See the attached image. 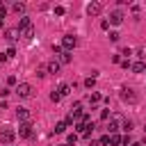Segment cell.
<instances>
[{"label":"cell","instance_id":"obj_1","mask_svg":"<svg viewBox=\"0 0 146 146\" xmlns=\"http://www.w3.org/2000/svg\"><path fill=\"white\" fill-rule=\"evenodd\" d=\"M14 137H16V130H14L11 125H2V128H0V141H2V144H11Z\"/></svg>","mask_w":146,"mask_h":146},{"label":"cell","instance_id":"obj_2","mask_svg":"<svg viewBox=\"0 0 146 146\" xmlns=\"http://www.w3.org/2000/svg\"><path fill=\"white\" fill-rule=\"evenodd\" d=\"M32 94H34V89H32V84H27V82H21V84L16 87V96H18V98H32Z\"/></svg>","mask_w":146,"mask_h":146},{"label":"cell","instance_id":"obj_3","mask_svg":"<svg viewBox=\"0 0 146 146\" xmlns=\"http://www.w3.org/2000/svg\"><path fill=\"white\" fill-rule=\"evenodd\" d=\"M75 46H78V39H75L73 34H66V36L62 39V48H64V50H68V52H71Z\"/></svg>","mask_w":146,"mask_h":146},{"label":"cell","instance_id":"obj_4","mask_svg":"<svg viewBox=\"0 0 146 146\" xmlns=\"http://www.w3.org/2000/svg\"><path fill=\"white\" fill-rule=\"evenodd\" d=\"M121 98H123L125 103H130V105H132V103H137V94H135V89H128V87H125V89H121Z\"/></svg>","mask_w":146,"mask_h":146},{"label":"cell","instance_id":"obj_5","mask_svg":"<svg viewBox=\"0 0 146 146\" xmlns=\"http://www.w3.org/2000/svg\"><path fill=\"white\" fill-rule=\"evenodd\" d=\"M18 137H23V139L32 137V123H30V121H27V123H21V125H18Z\"/></svg>","mask_w":146,"mask_h":146},{"label":"cell","instance_id":"obj_6","mask_svg":"<svg viewBox=\"0 0 146 146\" xmlns=\"http://www.w3.org/2000/svg\"><path fill=\"white\" fill-rule=\"evenodd\" d=\"M75 121H80L82 116H84V112H82V103H73V107H71V112H68Z\"/></svg>","mask_w":146,"mask_h":146},{"label":"cell","instance_id":"obj_7","mask_svg":"<svg viewBox=\"0 0 146 146\" xmlns=\"http://www.w3.org/2000/svg\"><path fill=\"white\" fill-rule=\"evenodd\" d=\"M87 11H89V16H98V14L103 11V5H100V2H91V5L87 7Z\"/></svg>","mask_w":146,"mask_h":146},{"label":"cell","instance_id":"obj_8","mask_svg":"<svg viewBox=\"0 0 146 146\" xmlns=\"http://www.w3.org/2000/svg\"><path fill=\"white\" fill-rule=\"evenodd\" d=\"M110 23H112V25H121V23H123V14H121L119 9L112 11V14H110Z\"/></svg>","mask_w":146,"mask_h":146},{"label":"cell","instance_id":"obj_9","mask_svg":"<svg viewBox=\"0 0 146 146\" xmlns=\"http://www.w3.org/2000/svg\"><path fill=\"white\" fill-rule=\"evenodd\" d=\"M59 66H62V64H59L57 59H50V62L46 64V68H48V73H52V75H57V73H59Z\"/></svg>","mask_w":146,"mask_h":146},{"label":"cell","instance_id":"obj_10","mask_svg":"<svg viewBox=\"0 0 146 146\" xmlns=\"http://www.w3.org/2000/svg\"><path fill=\"white\" fill-rule=\"evenodd\" d=\"M71 59H73V57H71V52H68V50H62V52H57V62H59V64H68Z\"/></svg>","mask_w":146,"mask_h":146},{"label":"cell","instance_id":"obj_11","mask_svg":"<svg viewBox=\"0 0 146 146\" xmlns=\"http://www.w3.org/2000/svg\"><path fill=\"white\" fill-rule=\"evenodd\" d=\"M21 36H23L25 41H32V36H34V27L30 25V27H25V30H21Z\"/></svg>","mask_w":146,"mask_h":146},{"label":"cell","instance_id":"obj_12","mask_svg":"<svg viewBox=\"0 0 146 146\" xmlns=\"http://www.w3.org/2000/svg\"><path fill=\"white\" fill-rule=\"evenodd\" d=\"M16 116H18L23 123H27V119H30V112H27L25 107H18V110H16Z\"/></svg>","mask_w":146,"mask_h":146},{"label":"cell","instance_id":"obj_13","mask_svg":"<svg viewBox=\"0 0 146 146\" xmlns=\"http://www.w3.org/2000/svg\"><path fill=\"white\" fill-rule=\"evenodd\" d=\"M144 68H146L144 62H132V64H130V71H135V73H141Z\"/></svg>","mask_w":146,"mask_h":146},{"label":"cell","instance_id":"obj_14","mask_svg":"<svg viewBox=\"0 0 146 146\" xmlns=\"http://www.w3.org/2000/svg\"><path fill=\"white\" fill-rule=\"evenodd\" d=\"M57 91H59V96H68V94H71V84H66V82H62V84L57 87Z\"/></svg>","mask_w":146,"mask_h":146},{"label":"cell","instance_id":"obj_15","mask_svg":"<svg viewBox=\"0 0 146 146\" xmlns=\"http://www.w3.org/2000/svg\"><path fill=\"white\" fill-rule=\"evenodd\" d=\"M87 98H89V103H91V105L100 103V94H98V91H89V96H87Z\"/></svg>","mask_w":146,"mask_h":146},{"label":"cell","instance_id":"obj_16","mask_svg":"<svg viewBox=\"0 0 146 146\" xmlns=\"http://www.w3.org/2000/svg\"><path fill=\"white\" fill-rule=\"evenodd\" d=\"M123 141V137H119V135H110V146H119Z\"/></svg>","mask_w":146,"mask_h":146},{"label":"cell","instance_id":"obj_17","mask_svg":"<svg viewBox=\"0 0 146 146\" xmlns=\"http://www.w3.org/2000/svg\"><path fill=\"white\" fill-rule=\"evenodd\" d=\"M5 36H7V41H9V43H14V41L18 39V36H16V30H7V34H5Z\"/></svg>","mask_w":146,"mask_h":146},{"label":"cell","instance_id":"obj_18","mask_svg":"<svg viewBox=\"0 0 146 146\" xmlns=\"http://www.w3.org/2000/svg\"><path fill=\"white\" fill-rule=\"evenodd\" d=\"M11 9H14L16 14H23V11H25V5H23V2H14V7H11Z\"/></svg>","mask_w":146,"mask_h":146},{"label":"cell","instance_id":"obj_19","mask_svg":"<svg viewBox=\"0 0 146 146\" xmlns=\"http://www.w3.org/2000/svg\"><path fill=\"white\" fill-rule=\"evenodd\" d=\"M18 25H21V30H25V27H30V25H32V23H30V18H27V16H23V18H21V23H18Z\"/></svg>","mask_w":146,"mask_h":146},{"label":"cell","instance_id":"obj_20","mask_svg":"<svg viewBox=\"0 0 146 146\" xmlns=\"http://www.w3.org/2000/svg\"><path fill=\"white\" fill-rule=\"evenodd\" d=\"M94 84H96V78H94V75L84 80V87H87V89H94Z\"/></svg>","mask_w":146,"mask_h":146},{"label":"cell","instance_id":"obj_21","mask_svg":"<svg viewBox=\"0 0 146 146\" xmlns=\"http://www.w3.org/2000/svg\"><path fill=\"white\" fill-rule=\"evenodd\" d=\"M66 128H68V125H66V121H59V123L55 125V132H64Z\"/></svg>","mask_w":146,"mask_h":146},{"label":"cell","instance_id":"obj_22","mask_svg":"<svg viewBox=\"0 0 146 146\" xmlns=\"http://www.w3.org/2000/svg\"><path fill=\"white\" fill-rule=\"evenodd\" d=\"M107 130H110V135H116V130H119V123H116V121H112V123L107 125Z\"/></svg>","mask_w":146,"mask_h":146},{"label":"cell","instance_id":"obj_23","mask_svg":"<svg viewBox=\"0 0 146 146\" xmlns=\"http://www.w3.org/2000/svg\"><path fill=\"white\" fill-rule=\"evenodd\" d=\"M50 100H52V103H59V100H62L59 91H52V94H50Z\"/></svg>","mask_w":146,"mask_h":146},{"label":"cell","instance_id":"obj_24","mask_svg":"<svg viewBox=\"0 0 146 146\" xmlns=\"http://www.w3.org/2000/svg\"><path fill=\"white\" fill-rule=\"evenodd\" d=\"M66 141H68V144H73V146H75V141H78V132H71V135H68V139H66Z\"/></svg>","mask_w":146,"mask_h":146},{"label":"cell","instance_id":"obj_25","mask_svg":"<svg viewBox=\"0 0 146 146\" xmlns=\"http://www.w3.org/2000/svg\"><path fill=\"white\" fill-rule=\"evenodd\" d=\"M55 14H57V16H62V14H64V7H62V5H57V7H55Z\"/></svg>","mask_w":146,"mask_h":146},{"label":"cell","instance_id":"obj_26","mask_svg":"<svg viewBox=\"0 0 146 146\" xmlns=\"http://www.w3.org/2000/svg\"><path fill=\"white\" fill-rule=\"evenodd\" d=\"M110 41H119V32H112L110 34Z\"/></svg>","mask_w":146,"mask_h":146},{"label":"cell","instance_id":"obj_27","mask_svg":"<svg viewBox=\"0 0 146 146\" xmlns=\"http://www.w3.org/2000/svg\"><path fill=\"white\" fill-rule=\"evenodd\" d=\"M5 55H7V59H9V57H14V55H16V50H14V48H9V50H7Z\"/></svg>","mask_w":146,"mask_h":146},{"label":"cell","instance_id":"obj_28","mask_svg":"<svg viewBox=\"0 0 146 146\" xmlns=\"http://www.w3.org/2000/svg\"><path fill=\"white\" fill-rule=\"evenodd\" d=\"M46 71H48V68H36V75H39V78H43V75H46Z\"/></svg>","mask_w":146,"mask_h":146},{"label":"cell","instance_id":"obj_29","mask_svg":"<svg viewBox=\"0 0 146 146\" xmlns=\"http://www.w3.org/2000/svg\"><path fill=\"white\" fill-rule=\"evenodd\" d=\"M100 119H110V110H103L100 112Z\"/></svg>","mask_w":146,"mask_h":146},{"label":"cell","instance_id":"obj_30","mask_svg":"<svg viewBox=\"0 0 146 146\" xmlns=\"http://www.w3.org/2000/svg\"><path fill=\"white\" fill-rule=\"evenodd\" d=\"M123 130H128V132H130V130H132V123H130V121H125V123H123Z\"/></svg>","mask_w":146,"mask_h":146},{"label":"cell","instance_id":"obj_31","mask_svg":"<svg viewBox=\"0 0 146 146\" xmlns=\"http://www.w3.org/2000/svg\"><path fill=\"white\" fill-rule=\"evenodd\" d=\"M130 146H141V144H139V141H132V144H130Z\"/></svg>","mask_w":146,"mask_h":146},{"label":"cell","instance_id":"obj_32","mask_svg":"<svg viewBox=\"0 0 146 146\" xmlns=\"http://www.w3.org/2000/svg\"><path fill=\"white\" fill-rule=\"evenodd\" d=\"M0 27H2V18H0Z\"/></svg>","mask_w":146,"mask_h":146},{"label":"cell","instance_id":"obj_33","mask_svg":"<svg viewBox=\"0 0 146 146\" xmlns=\"http://www.w3.org/2000/svg\"><path fill=\"white\" fill-rule=\"evenodd\" d=\"M89 146H96V144H94V141H91V144H89Z\"/></svg>","mask_w":146,"mask_h":146},{"label":"cell","instance_id":"obj_34","mask_svg":"<svg viewBox=\"0 0 146 146\" xmlns=\"http://www.w3.org/2000/svg\"><path fill=\"white\" fill-rule=\"evenodd\" d=\"M144 130H146V128H144Z\"/></svg>","mask_w":146,"mask_h":146}]
</instances>
